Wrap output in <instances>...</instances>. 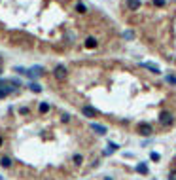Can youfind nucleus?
<instances>
[{
    "instance_id": "1",
    "label": "nucleus",
    "mask_w": 176,
    "mask_h": 180,
    "mask_svg": "<svg viewBox=\"0 0 176 180\" xmlns=\"http://www.w3.org/2000/svg\"><path fill=\"white\" fill-rule=\"evenodd\" d=\"M15 91L13 85H10V82L8 80H0V99L8 97V95H11Z\"/></svg>"
},
{
    "instance_id": "2",
    "label": "nucleus",
    "mask_w": 176,
    "mask_h": 180,
    "mask_svg": "<svg viewBox=\"0 0 176 180\" xmlns=\"http://www.w3.org/2000/svg\"><path fill=\"white\" fill-rule=\"evenodd\" d=\"M53 76L57 80H65L66 78V66L65 65H57V66H55V70H53Z\"/></svg>"
},
{
    "instance_id": "3",
    "label": "nucleus",
    "mask_w": 176,
    "mask_h": 180,
    "mask_svg": "<svg viewBox=\"0 0 176 180\" xmlns=\"http://www.w3.org/2000/svg\"><path fill=\"white\" fill-rule=\"evenodd\" d=\"M138 133H140L142 137H150V135L153 133V129H151L150 123H140V125H138Z\"/></svg>"
},
{
    "instance_id": "4",
    "label": "nucleus",
    "mask_w": 176,
    "mask_h": 180,
    "mask_svg": "<svg viewBox=\"0 0 176 180\" xmlns=\"http://www.w3.org/2000/svg\"><path fill=\"white\" fill-rule=\"evenodd\" d=\"M42 74H44V68H42V66H32V68L27 70L25 76H29V78H38V76H42Z\"/></svg>"
},
{
    "instance_id": "5",
    "label": "nucleus",
    "mask_w": 176,
    "mask_h": 180,
    "mask_svg": "<svg viewBox=\"0 0 176 180\" xmlns=\"http://www.w3.org/2000/svg\"><path fill=\"white\" fill-rule=\"evenodd\" d=\"M159 121H161L163 125H169V123H172V116H170V112L163 110L161 114H159Z\"/></svg>"
},
{
    "instance_id": "6",
    "label": "nucleus",
    "mask_w": 176,
    "mask_h": 180,
    "mask_svg": "<svg viewBox=\"0 0 176 180\" xmlns=\"http://www.w3.org/2000/svg\"><path fill=\"white\" fill-rule=\"evenodd\" d=\"M91 131H95V133H97V135H106L108 133V129H106V127L104 125H101V123H91Z\"/></svg>"
},
{
    "instance_id": "7",
    "label": "nucleus",
    "mask_w": 176,
    "mask_h": 180,
    "mask_svg": "<svg viewBox=\"0 0 176 180\" xmlns=\"http://www.w3.org/2000/svg\"><path fill=\"white\" fill-rule=\"evenodd\" d=\"M140 66H142V68H148V70H151L153 74H161V68H159L157 65H153V63H140Z\"/></svg>"
},
{
    "instance_id": "8",
    "label": "nucleus",
    "mask_w": 176,
    "mask_h": 180,
    "mask_svg": "<svg viewBox=\"0 0 176 180\" xmlns=\"http://www.w3.org/2000/svg\"><path fill=\"white\" fill-rule=\"evenodd\" d=\"M83 116H87V118H95V116H97L99 114V112L97 110H95V108L93 106H83Z\"/></svg>"
},
{
    "instance_id": "9",
    "label": "nucleus",
    "mask_w": 176,
    "mask_h": 180,
    "mask_svg": "<svg viewBox=\"0 0 176 180\" xmlns=\"http://www.w3.org/2000/svg\"><path fill=\"white\" fill-rule=\"evenodd\" d=\"M127 8H129L131 11L138 10V8H140V0H127Z\"/></svg>"
},
{
    "instance_id": "10",
    "label": "nucleus",
    "mask_w": 176,
    "mask_h": 180,
    "mask_svg": "<svg viewBox=\"0 0 176 180\" xmlns=\"http://www.w3.org/2000/svg\"><path fill=\"white\" fill-rule=\"evenodd\" d=\"M137 173H140V174H148V173H150V169H148L146 163H138V165H137Z\"/></svg>"
},
{
    "instance_id": "11",
    "label": "nucleus",
    "mask_w": 176,
    "mask_h": 180,
    "mask_svg": "<svg viewBox=\"0 0 176 180\" xmlns=\"http://www.w3.org/2000/svg\"><path fill=\"white\" fill-rule=\"evenodd\" d=\"M85 47H89V49H93V47H97V40H95L93 36H89V38L85 40Z\"/></svg>"
},
{
    "instance_id": "12",
    "label": "nucleus",
    "mask_w": 176,
    "mask_h": 180,
    "mask_svg": "<svg viewBox=\"0 0 176 180\" xmlns=\"http://www.w3.org/2000/svg\"><path fill=\"white\" fill-rule=\"evenodd\" d=\"M0 167L10 169V167H11V159H10V157H2V159H0Z\"/></svg>"
},
{
    "instance_id": "13",
    "label": "nucleus",
    "mask_w": 176,
    "mask_h": 180,
    "mask_svg": "<svg viewBox=\"0 0 176 180\" xmlns=\"http://www.w3.org/2000/svg\"><path fill=\"white\" fill-rule=\"evenodd\" d=\"M118 148H119V146H118L115 142H108V150H106V154H114Z\"/></svg>"
},
{
    "instance_id": "14",
    "label": "nucleus",
    "mask_w": 176,
    "mask_h": 180,
    "mask_svg": "<svg viewBox=\"0 0 176 180\" xmlns=\"http://www.w3.org/2000/svg\"><path fill=\"white\" fill-rule=\"evenodd\" d=\"M29 87H30V91H34V93H40V91H42V85H40V83H36V82H32Z\"/></svg>"
},
{
    "instance_id": "15",
    "label": "nucleus",
    "mask_w": 176,
    "mask_h": 180,
    "mask_svg": "<svg viewBox=\"0 0 176 180\" xmlns=\"http://www.w3.org/2000/svg\"><path fill=\"white\" fill-rule=\"evenodd\" d=\"M38 110H40V114H46V112L49 110V104H47V102H40Z\"/></svg>"
},
{
    "instance_id": "16",
    "label": "nucleus",
    "mask_w": 176,
    "mask_h": 180,
    "mask_svg": "<svg viewBox=\"0 0 176 180\" xmlns=\"http://www.w3.org/2000/svg\"><path fill=\"white\" fill-rule=\"evenodd\" d=\"M76 10H78V11H80V13H85V11H87V8H85V4H82V2H78V4H76Z\"/></svg>"
},
{
    "instance_id": "17",
    "label": "nucleus",
    "mask_w": 176,
    "mask_h": 180,
    "mask_svg": "<svg viewBox=\"0 0 176 180\" xmlns=\"http://www.w3.org/2000/svg\"><path fill=\"white\" fill-rule=\"evenodd\" d=\"M167 82H169L170 85H176V76L174 74H169V76H167Z\"/></svg>"
},
{
    "instance_id": "18",
    "label": "nucleus",
    "mask_w": 176,
    "mask_h": 180,
    "mask_svg": "<svg viewBox=\"0 0 176 180\" xmlns=\"http://www.w3.org/2000/svg\"><path fill=\"white\" fill-rule=\"evenodd\" d=\"M150 159H151V161H159V159H161V155H159L157 152H151V154H150Z\"/></svg>"
},
{
    "instance_id": "19",
    "label": "nucleus",
    "mask_w": 176,
    "mask_h": 180,
    "mask_svg": "<svg viewBox=\"0 0 176 180\" xmlns=\"http://www.w3.org/2000/svg\"><path fill=\"white\" fill-rule=\"evenodd\" d=\"M72 161H74V163H76V165H80V163H82V161H83V157H82V155H80V154H76V155H74V157H72Z\"/></svg>"
},
{
    "instance_id": "20",
    "label": "nucleus",
    "mask_w": 176,
    "mask_h": 180,
    "mask_svg": "<svg viewBox=\"0 0 176 180\" xmlns=\"http://www.w3.org/2000/svg\"><path fill=\"white\" fill-rule=\"evenodd\" d=\"M15 72H19V74L25 76V74H27V68H23V66H15Z\"/></svg>"
},
{
    "instance_id": "21",
    "label": "nucleus",
    "mask_w": 176,
    "mask_h": 180,
    "mask_svg": "<svg viewBox=\"0 0 176 180\" xmlns=\"http://www.w3.org/2000/svg\"><path fill=\"white\" fill-rule=\"evenodd\" d=\"M153 4L157 8H163V6H165V0H153Z\"/></svg>"
},
{
    "instance_id": "22",
    "label": "nucleus",
    "mask_w": 176,
    "mask_h": 180,
    "mask_svg": "<svg viewBox=\"0 0 176 180\" xmlns=\"http://www.w3.org/2000/svg\"><path fill=\"white\" fill-rule=\"evenodd\" d=\"M123 36H125L127 40H131V38H133V32H131V30H125V32H123Z\"/></svg>"
},
{
    "instance_id": "23",
    "label": "nucleus",
    "mask_w": 176,
    "mask_h": 180,
    "mask_svg": "<svg viewBox=\"0 0 176 180\" xmlns=\"http://www.w3.org/2000/svg\"><path fill=\"white\" fill-rule=\"evenodd\" d=\"M19 114H23V116L29 114V108H19Z\"/></svg>"
},
{
    "instance_id": "24",
    "label": "nucleus",
    "mask_w": 176,
    "mask_h": 180,
    "mask_svg": "<svg viewBox=\"0 0 176 180\" xmlns=\"http://www.w3.org/2000/svg\"><path fill=\"white\" fill-rule=\"evenodd\" d=\"M61 119H63V121H68L70 116H68V114H63V116H61Z\"/></svg>"
},
{
    "instance_id": "25",
    "label": "nucleus",
    "mask_w": 176,
    "mask_h": 180,
    "mask_svg": "<svg viewBox=\"0 0 176 180\" xmlns=\"http://www.w3.org/2000/svg\"><path fill=\"white\" fill-rule=\"evenodd\" d=\"M169 180H176V173H169Z\"/></svg>"
},
{
    "instance_id": "26",
    "label": "nucleus",
    "mask_w": 176,
    "mask_h": 180,
    "mask_svg": "<svg viewBox=\"0 0 176 180\" xmlns=\"http://www.w3.org/2000/svg\"><path fill=\"white\" fill-rule=\"evenodd\" d=\"M106 180H114V178H110V176H106Z\"/></svg>"
},
{
    "instance_id": "27",
    "label": "nucleus",
    "mask_w": 176,
    "mask_h": 180,
    "mask_svg": "<svg viewBox=\"0 0 176 180\" xmlns=\"http://www.w3.org/2000/svg\"><path fill=\"white\" fill-rule=\"evenodd\" d=\"M0 146H2V138H0Z\"/></svg>"
},
{
    "instance_id": "28",
    "label": "nucleus",
    "mask_w": 176,
    "mask_h": 180,
    "mask_svg": "<svg viewBox=\"0 0 176 180\" xmlns=\"http://www.w3.org/2000/svg\"><path fill=\"white\" fill-rule=\"evenodd\" d=\"M0 74H2V68H0Z\"/></svg>"
}]
</instances>
